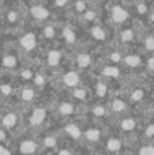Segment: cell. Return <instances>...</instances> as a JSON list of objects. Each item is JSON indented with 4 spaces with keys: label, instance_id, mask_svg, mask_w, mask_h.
Returning <instances> with one entry per match:
<instances>
[{
    "label": "cell",
    "instance_id": "cell-18",
    "mask_svg": "<svg viewBox=\"0 0 154 155\" xmlns=\"http://www.w3.org/2000/svg\"><path fill=\"white\" fill-rule=\"evenodd\" d=\"M2 65L7 70H14L18 65V60L14 54H4L2 59Z\"/></svg>",
    "mask_w": 154,
    "mask_h": 155
},
{
    "label": "cell",
    "instance_id": "cell-25",
    "mask_svg": "<svg viewBox=\"0 0 154 155\" xmlns=\"http://www.w3.org/2000/svg\"><path fill=\"white\" fill-rule=\"evenodd\" d=\"M92 35L97 41H104L106 38L105 30H104L102 27H100V26H94V27H93V29H92Z\"/></svg>",
    "mask_w": 154,
    "mask_h": 155
},
{
    "label": "cell",
    "instance_id": "cell-2",
    "mask_svg": "<svg viewBox=\"0 0 154 155\" xmlns=\"http://www.w3.org/2000/svg\"><path fill=\"white\" fill-rule=\"evenodd\" d=\"M40 148L38 143L33 139H23L18 144V151L21 155H35Z\"/></svg>",
    "mask_w": 154,
    "mask_h": 155
},
{
    "label": "cell",
    "instance_id": "cell-35",
    "mask_svg": "<svg viewBox=\"0 0 154 155\" xmlns=\"http://www.w3.org/2000/svg\"><path fill=\"white\" fill-rule=\"evenodd\" d=\"M21 78L23 80H32L34 75H33V72L30 70H22L21 71Z\"/></svg>",
    "mask_w": 154,
    "mask_h": 155
},
{
    "label": "cell",
    "instance_id": "cell-31",
    "mask_svg": "<svg viewBox=\"0 0 154 155\" xmlns=\"http://www.w3.org/2000/svg\"><path fill=\"white\" fill-rule=\"evenodd\" d=\"M33 83L37 87H41V86L45 84V76L41 75V74H37V75H34V78H33Z\"/></svg>",
    "mask_w": 154,
    "mask_h": 155
},
{
    "label": "cell",
    "instance_id": "cell-14",
    "mask_svg": "<svg viewBox=\"0 0 154 155\" xmlns=\"http://www.w3.org/2000/svg\"><path fill=\"white\" fill-rule=\"evenodd\" d=\"M44 148H48V150H55L59 146V139H57L56 135H45L41 142Z\"/></svg>",
    "mask_w": 154,
    "mask_h": 155
},
{
    "label": "cell",
    "instance_id": "cell-47",
    "mask_svg": "<svg viewBox=\"0 0 154 155\" xmlns=\"http://www.w3.org/2000/svg\"><path fill=\"white\" fill-rule=\"evenodd\" d=\"M0 98H2V97H0Z\"/></svg>",
    "mask_w": 154,
    "mask_h": 155
},
{
    "label": "cell",
    "instance_id": "cell-28",
    "mask_svg": "<svg viewBox=\"0 0 154 155\" xmlns=\"http://www.w3.org/2000/svg\"><path fill=\"white\" fill-rule=\"evenodd\" d=\"M120 40H122L123 42H131V41L134 40V31L131 29L123 30L122 34H120Z\"/></svg>",
    "mask_w": 154,
    "mask_h": 155
},
{
    "label": "cell",
    "instance_id": "cell-3",
    "mask_svg": "<svg viewBox=\"0 0 154 155\" xmlns=\"http://www.w3.org/2000/svg\"><path fill=\"white\" fill-rule=\"evenodd\" d=\"M46 118V109L45 107H34L32 110V114L29 117V124L32 127H40Z\"/></svg>",
    "mask_w": 154,
    "mask_h": 155
},
{
    "label": "cell",
    "instance_id": "cell-5",
    "mask_svg": "<svg viewBox=\"0 0 154 155\" xmlns=\"http://www.w3.org/2000/svg\"><path fill=\"white\" fill-rule=\"evenodd\" d=\"M101 135H102V132H101L100 128L90 127V128L83 131V139L90 144H95V143H98L101 140Z\"/></svg>",
    "mask_w": 154,
    "mask_h": 155
},
{
    "label": "cell",
    "instance_id": "cell-37",
    "mask_svg": "<svg viewBox=\"0 0 154 155\" xmlns=\"http://www.w3.org/2000/svg\"><path fill=\"white\" fill-rule=\"evenodd\" d=\"M95 16H97V14H95V11L93 10H86V12H85L83 18L86 19V21H94Z\"/></svg>",
    "mask_w": 154,
    "mask_h": 155
},
{
    "label": "cell",
    "instance_id": "cell-20",
    "mask_svg": "<svg viewBox=\"0 0 154 155\" xmlns=\"http://www.w3.org/2000/svg\"><path fill=\"white\" fill-rule=\"evenodd\" d=\"M102 75L106 78H111V79H116L120 76V70L116 65H106L102 70Z\"/></svg>",
    "mask_w": 154,
    "mask_h": 155
},
{
    "label": "cell",
    "instance_id": "cell-9",
    "mask_svg": "<svg viewBox=\"0 0 154 155\" xmlns=\"http://www.w3.org/2000/svg\"><path fill=\"white\" fill-rule=\"evenodd\" d=\"M123 148V140L117 136H111L106 140V151L109 154H117Z\"/></svg>",
    "mask_w": 154,
    "mask_h": 155
},
{
    "label": "cell",
    "instance_id": "cell-16",
    "mask_svg": "<svg viewBox=\"0 0 154 155\" xmlns=\"http://www.w3.org/2000/svg\"><path fill=\"white\" fill-rule=\"evenodd\" d=\"M72 98L78 102H86L89 99V91L83 87H75L72 90Z\"/></svg>",
    "mask_w": 154,
    "mask_h": 155
},
{
    "label": "cell",
    "instance_id": "cell-46",
    "mask_svg": "<svg viewBox=\"0 0 154 155\" xmlns=\"http://www.w3.org/2000/svg\"><path fill=\"white\" fill-rule=\"evenodd\" d=\"M152 113H153V116H154V106H153V109H152Z\"/></svg>",
    "mask_w": 154,
    "mask_h": 155
},
{
    "label": "cell",
    "instance_id": "cell-24",
    "mask_svg": "<svg viewBox=\"0 0 154 155\" xmlns=\"http://www.w3.org/2000/svg\"><path fill=\"white\" fill-rule=\"evenodd\" d=\"M63 37H64L65 42L70 44V45L75 42V40H76V35H75V33H74V30L71 29V27H65V29L63 30Z\"/></svg>",
    "mask_w": 154,
    "mask_h": 155
},
{
    "label": "cell",
    "instance_id": "cell-30",
    "mask_svg": "<svg viewBox=\"0 0 154 155\" xmlns=\"http://www.w3.org/2000/svg\"><path fill=\"white\" fill-rule=\"evenodd\" d=\"M139 155H154V144H145L139 148Z\"/></svg>",
    "mask_w": 154,
    "mask_h": 155
},
{
    "label": "cell",
    "instance_id": "cell-4",
    "mask_svg": "<svg viewBox=\"0 0 154 155\" xmlns=\"http://www.w3.org/2000/svg\"><path fill=\"white\" fill-rule=\"evenodd\" d=\"M63 131L72 140H81L82 137H83V131H82L81 127L76 125L75 123H67L64 125V128H63Z\"/></svg>",
    "mask_w": 154,
    "mask_h": 155
},
{
    "label": "cell",
    "instance_id": "cell-29",
    "mask_svg": "<svg viewBox=\"0 0 154 155\" xmlns=\"http://www.w3.org/2000/svg\"><path fill=\"white\" fill-rule=\"evenodd\" d=\"M42 34L45 38H48V40H51V38L55 37V34H56V30H55V27L52 26V25H46L45 27H44L42 30Z\"/></svg>",
    "mask_w": 154,
    "mask_h": 155
},
{
    "label": "cell",
    "instance_id": "cell-27",
    "mask_svg": "<svg viewBox=\"0 0 154 155\" xmlns=\"http://www.w3.org/2000/svg\"><path fill=\"white\" fill-rule=\"evenodd\" d=\"M14 88L10 83H0V97H10Z\"/></svg>",
    "mask_w": 154,
    "mask_h": 155
},
{
    "label": "cell",
    "instance_id": "cell-45",
    "mask_svg": "<svg viewBox=\"0 0 154 155\" xmlns=\"http://www.w3.org/2000/svg\"><path fill=\"white\" fill-rule=\"evenodd\" d=\"M150 19H152V22H154V12L150 15Z\"/></svg>",
    "mask_w": 154,
    "mask_h": 155
},
{
    "label": "cell",
    "instance_id": "cell-8",
    "mask_svg": "<svg viewBox=\"0 0 154 155\" xmlns=\"http://www.w3.org/2000/svg\"><path fill=\"white\" fill-rule=\"evenodd\" d=\"M136 125H138V123L132 117H123L119 121V129H122L123 134H131V132H134Z\"/></svg>",
    "mask_w": 154,
    "mask_h": 155
},
{
    "label": "cell",
    "instance_id": "cell-39",
    "mask_svg": "<svg viewBox=\"0 0 154 155\" xmlns=\"http://www.w3.org/2000/svg\"><path fill=\"white\" fill-rule=\"evenodd\" d=\"M5 142H7V129L0 125V144H5Z\"/></svg>",
    "mask_w": 154,
    "mask_h": 155
},
{
    "label": "cell",
    "instance_id": "cell-23",
    "mask_svg": "<svg viewBox=\"0 0 154 155\" xmlns=\"http://www.w3.org/2000/svg\"><path fill=\"white\" fill-rule=\"evenodd\" d=\"M108 83L104 82V80H100V82H97V84H95V93H97V95L100 97V98H104V97L108 95Z\"/></svg>",
    "mask_w": 154,
    "mask_h": 155
},
{
    "label": "cell",
    "instance_id": "cell-42",
    "mask_svg": "<svg viewBox=\"0 0 154 155\" xmlns=\"http://www.w3.org/2000/svg\"><path fill=\"white\" fill-rule=\"evenodd\" d=\"M67 2L68 0H55V5H56V7H64L65 4H67Z\"/></svg>",
    "mask_w": 154,
    "mask_h": 155
},
{
    "label": "cell",
    "instance_id": "cell-15",
    "mask_svg": "<svg viewBox=\"0 0 154 155\" xmlns=\"http://www.w3.org/2000/svg\"><path fill=\"white\" fill-rule=\"evenodd\" d=\"M21 97V101L25 102V104H32L35 98V90L33 87H25L23 90L19 94Z\"/></svg>",
    "mask_w": 154,
    "mask_h": 155
},
{
    "label": "cell",
    "instance_id": "cell-21",
    "mask_svg": "<svg viewBox=\"0 0 154 155\" xmlns=\"http://www.w3.org/2000/svg\"><path fill=\"white\" fill-rule=\"evenodd\" d=\"M124 63L127 67H131V68H136L141 65L142 60L138 54H128V56L124 57Z\"/></svg>",
    "mask_w": 154,
    "mask_h": 155
},
{
    "label": "cell",
    "instance_id": "cell-22",
    "mask_svg": "<svg viewBox=\"0 0 154 155\" xmlns=\"http://www.w3.org/2000/svg\"><path fill=\"white\" fill-rule=\"evenodd\" d=\"M145 98V90L143 88H134L130 94V101L132 104H138Z\"/></svg>",
    "mask_w": 154,
    "mask_h": 155
},
{
    "label": "cell",
    "instance_id": "cell-41",
    "mask_svg": "<svg viewBox=\"0 0 154 155\" xmlns=\"http://www.w3.org/2000/svg\"><path fill=\"white\" fill-rule=\"evenodd\" d=\"M57 155H74V154L71 153L70 148H62V150H59Z\"/></svg>",
    "mask_w": 154,
    "mask_h": 155
},
{
    "label": "cell",
    "instance_id": "cell-32",
    "mask_svg": "<svg viewBox=\"0 0 154 155\" xmlns=\"http://www.w3.org/2000/svg\"><path fill=\"white\" fill-rule=\"evenodd\" d=\"M109 60H111L112 63H115V64H117V63H120L123 60L122 53H120V52H117V51L112 52V53L109 54Z\"/></svg>",
    "mask_w": 154,
    "mask_h": 155
},
{
    "label": "cell",
    "instance_id": "cell-38",
    "mask_svg": "<svg viewBox=\"0 0 154 155\" xmlns=\"http://www.w3.org/2000/svg\"><path fill=\"white\" fill-rule=\"evenodd\" d=\"M7 19L10 23H15L16 21H18V14H16V11H12L11 10L10 12L7 14Z\"/></svg>",
    "mask_w": 154,
    "mask_h": 155
},
{
    "label": "cell",
    "instance_id": "cell-11",
    "mask_svg": "<svg viewBox=\"0 0 154 155\" xmlns=\"http://www.w3.org/2000/svg\"><path fill=\"white\" fill-rule=\"evenodd\" d=\"M112 19L116 23H123V22H126L128 19V12L120 5H115L112 8Z\"/></svg>",
    "mask_w": 154,
    "mask_h": 155
},
{
    "label": "cell",
    "instance_id": "cell-1",
    "mask_svg": "<svg viewBox=\"0 0 154 155\" xmlns=\"http://www.w3.org/2000/svg\"><path fill=\"white\" fill-rule=\"evenodd\" d=\"M19 124V114L14 110H8V112H4L2 114V118H0V125L3 127L7 131H11V129L16 128Z\"/></svg>",
    "mask_w": 154,
    "mask_h": 155
},
{
    "label": "cell",
    "instance_id": "cell-26",
    "mask_svg": "<svg viewBox=\"0 0 154 155\" xmlns=\"http://www.w3.org/2000/svg\"><path fill=\"white\" fill-rule=\"evenodd\" d=\"M92 113L95 116V117L100 118V117H105L109 112H108V107L104 106V105H95V106L92 109Z\"/></svg>",
    "mask_w": 154,
    "mask_h": 155
},
{
    "label": "cell",
    "instance_id": "cell-7",
    "mask_svg": "<svg viewBox=\"0 0 154 155\" xmlns=\"http://www.w3.org/2000/svg\"><path fill=\"white\" fill-rule=\"evenodd\" d=\"M76 110V105L72 101H62L57 106V113L63 117H70L75 113Z\"/></svg>",
    "mask_w": 154,
    "mask_h": 155
},
{
    "label": "cell",
    "instance_id": "cell-10",
    "mask_svg": "<svg viewBox=\"0 0 154 155\" xmlns=\"http://www.w3.org/2000/svg\"><path fill=\"white\" fill-rule=\"evenodd\" d=\"M19 42H21L22 49L26 52L33 51V49L35 48V45H37V40H35V35L33 34V33H26V34L21 38Z\"/></svg>",
    "mask_w": 154,
    "mask_h": 155
},
{
    "label": "cell",
    "instance_id": "cell-44",
    "mask_svg": "<svg viewBox=\"0 0 154 155\" xmlns=\"http://www.w3.org/2000/svg\"><path fill=\"white\" fill-rule=\"evenodd\" d=\"M138 12L139 14H145L147 11V7H146V4H138Z\"/></svg>",
    "mask_w": 154,
    "mask_h": 155
},
{
    "label": "cell",
    "instance_id": "cell-43",
    "mask_svg": "<svg viewBox=\"0 0 154 155\" xmlns=\"http://www.w3.org/2000/svg\"><path fill=\"white\" fill-rule=\"evenodd\" d=\"M147 68H149L150 71H154V56L147 60Z\"/></svg>",
    "mask_w": 154,
    "mask_h": 155
},
{
    "label": "cell",
    "instance_id": "cell-40",
    "mask_svg": "<svg viewBox=\"0 0 154 155\" xmlns=\"http://www.w3.org/2000/svg\"><path fill=\"white\" fill-rule=\"evenodd\" d=\"M0 155H12L10 151V148L5 144H0Z\"/></svg>",
    "mask_w": 154,
    "mask_h": 155
},
{
    "label": "cell",
    "instance_id": "cell-17",
    "mask_svg": "<svg viewBox=\"0 0 154 155\" xmlns=\"http://www.w3.org/2000/svg\"><path fill=\"white\" fill-rule=\"evenodd\" d=\"M60 60H62V53L56 49L48 52V56H46V61L51 67H56V65L60 64Z\"/></svg>",
    "mask_w": 154,
    "mask_h": 155
},
{
    "label": "cell",
    "instance_id": "cell-12",
    "mask_svg": "<svg viewBox=\"0 0 154 155\" xmlns=\"http://www.w3.org/2000/svg\"><path fill=\"white\" fill-rule=\"evenodd\" d=\"M128 106L127 102H124L120 98H113L111 102V112L115 113V114H123L124 112H127Z\"/></svg>",
    "mask_w": 154,
    "mask_h": 155
},
{
    "label": "cell",
    "instance_id": "cell-6",
    "mask_svg": "<svg viewBox=\"0 0 154 155\" xmlns=\"http://www.w3.org/2000/svg\"><path fill=\"white\" fill-rule=\"evenodd\" d=\"M62 82L65 87L68 88H75L79 84V74L76 71H68L62 78Z\"/></svg>",
    "mask_w": 154,
    "mask_h": 155
},
{
    "label": "cell",
    "instance_id": "cell-33",
    "mask_svg": "<svg viewBox=\"0 0 154 155\" xmlns=\"http://www.w3.org/2000/svg\"><path fill=\"white\" fill-rule=\"evenodd\" d=\"M145 136H146L147 139L154 137V124L153 123H150L146 125V128H145Z\"/></svg>",
    "mask_w": 154,
    "mask_h": 155
},
{
    "label": "cell",
    "instance_id": "cell-34",
    "mask_svg": "<svg viewBox=\"0 0 154 155\" xmlns=\"http://www.w3.org/2000/svg\"><path fill=\"white\" fill-rule=\"evenodd\" d=\"M145 46H146L147 51L154 52V37L153 35H150V37H147L146 40H145Z\"/></svg>",
    "mask_w": 154,
    "mask_h": 155
},
{
    "label": "cell",
    "instance_id": "cell-36",
    "mask_svg": "<svg viewBox=\"0 0 154 155\" xmlns=\"http://www.w3.org/2000/svg\"><path fill=\"white\" fill-rule=\"evenodd\" d=\"M75 10L78 11V12H83V11H86V3H85V0H76Z\"/></svg>",
    "mask_w": 154,
    "mask_h": 155
},
{
    "label": "cell",
    "instance_id": "cell-13",
    "mask_svg": "<svg viewBox=\"0 0 154 155\" xmlns=\"http://www.w3.org/2000/svg\"><path fill=\"white\" fill-rule=\"evenodd\" d=\"M30 12H32L33 18L37 19V21H45L49 16V11L42 5H33Z\"/></svg>",
    "mask_w": 154,
    "mask_h": 155
},
{
    "label": "cell",
    "instance_id": "cell-19",
    "mask_svg": "<svg viewBox=\"0 0 154 155\" xmlns=\"http://www.w3.org/2000/svg\"><path fill=\"white\" fill-rule=\"evenodd\" d=\"M90 64H92V57H90V54L87 53H79L78 56H76V65H78L79 68H87L90 67Z\"/></svg>",
    "mask_w": 154,
    "mask_h": 155
}]
</instances>
